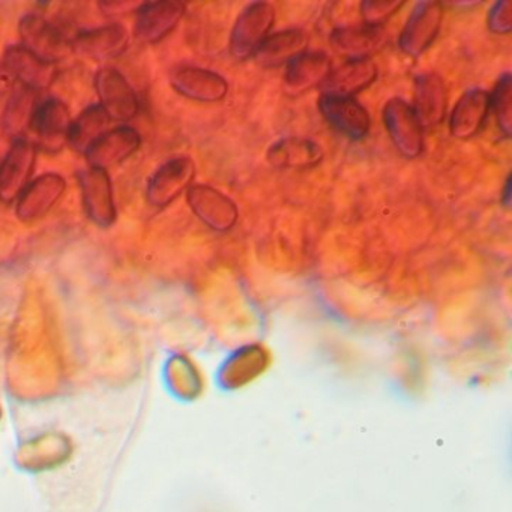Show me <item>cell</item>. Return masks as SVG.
Returning <instances> with one entry per match:
<instances>
[{
	"mask_svg": "<svg viewBox=\"0 0 512 512\" xmlns=\"http://www.w3.org/2000/svg\"><path fill=\"white\" fill-rule=\"evenodd\" d=\"M187 11V5L179 0L146 2L137 10V38L145 44H158L175 31Z\"/></svg>",
	"mask_w": 512,
	"mask_h": 512,
	"instance_id": "7",
	"label": "cell"
},
{
	"mask_svg": "<svg viewBox=\"0 0 512 512\" xmlns=\"http://www.w3.org/2000/svg\"><path fill=\"white\" fill-rule=\"evenodd\" d=\"M323 149L310 139L289 137L275 142L269 148L268 161L280 169H310L322 161Z\"/></svg>",
	"mask_w": 512,
	"mask_h": 512,
	"instance_id": "22",
	"label": "cell"
},
{
	"mask_svg": "<svg viewBox=\"0 0 512 512\" xmlns=\"http://www.w3.org/2000/svg\"><path fill=\"white\" fill-rule=\"evenodd\" d=\"M385 43L382 28L374 26H352L335 29L331 34V44L341 55L349 59H370Z\"/></svg>",
	"mask_w": 512,
	"mask_h": 512,
	"instance_id": "23",
	"label": "cell"
},
{
	"mask_svg": "<svg viewBox=\"0 0 512 512\" xmlns=\"http://www.w3.org/2000/svg\"><path fill=\"white\" fill-rule=\"evenodd\" d=\"M413 110L422 128H434L442 124L448 110V92L437 74H422L415 79Z\"/></svg>",
	"mask_w": 512,
	"mask_h": 512,
	"instance_id": "19",
	"label": "cell"
},
{
	"mask_svg": "<svg viewBox=\"0 0 512 512\" xmlns=\"http://www.w3.org/2000/svg\"><path fill=\"white\" fill-rule=\"evenodd\" d=\"M140 146H142V136L139 131L124 125L104 133L85 152V157L92 169L107 170L133 157Z\"/></svg>",
	"mask_w": 512,
	"mask_h": 512,
	"instance_id": "13",
	"label": "cell"
},
{
	"mask_svg": "<svg viewBox=\"0 0 512 512\" xmlns=\"http://www.w3.org/2000/svg\"><path fill=\"white\" fill-rule=\"evenodd\" d=\"M2 65L8 76L35 92L50 88L58 76L55 65L37 58L23 46L8 47Z\"/></svg>",
	"mask_w": 512,
	"mask_h": 512,
	"instance_id": "14",
	"label": "cell"
},
{
	"mask_svg": "<svg viewBox=\"0 0 512 512\" xmlns=\"http://www.w3.org/2000/svg\"><path fill=\"white\" fill-rule=\"evenodd\" d=\"M100 10L107 17H119L125 16V14L133 13L140 8L139 2H133V0H110V2H100Z\"/></svg>",
	"mask_w": 512,
	"mask_h": 512,
	"instance_id": "30",
	"label": "cell"
},
{
	"mask_svg": "<svg viewBox=\"0 0 512 512\" xmlns=\"http://www.w3.org/2000/svg\"><path fill=\"white\" fill-rule=\"evenodd\" d=\"M38 107V94L32 89L20 86L10 100L7 101L2 119H0V127L7 136L20 139L23 133L32 127L35 112Z\"/></svg>",
	"mask_w": 512,
	"mask_h": 512,
	"instance_id": "25",
	"label": "cell"
},
{
	"mask_svg": "<svg viewBox=\"0 0 512 512\" xmlns=\"http://www.w3.org/2000/svg\"><path fill=\"white\" fill-rule=\"evenodd\" d=\"M173 88L182 97L199 103H218L226 98L229 85L220 74L197 67L178 68L172 74Z\"/></svg>",
	"mask_w": 512,
	"mask_h": 512,
	"instance_id": "15",
	"label": "cell"
},
{
	"mask_svg": "<svg viewBox=\"0 0 512 512\" xmlns=\"http://www.w3.org/2000/svg\"><path fill=\"white\" fill-rule=\"evenodd\" d=\"M404 2L401 0H368L361 5V17L364 25L382 28L395 13L400 11Z\"/></svg>",
	"mask_w": 512,
	"mask_h": 512,
	"instance_id": "28",
	"label": "cell"
},
{
	"mask_svg": "<svg viewBox=\"0 0 512 512\" xmlns=\"http://www.w3.org/2000/svg\"><path fill=\"white\" fill-rule=\"evenodd\" d=\"M490 113V94L482 89L467 91L452 110L449 130L457 139L467 140L479 133Z\"/></svg>",
	"mask_w": 512,
	"mask_h": 512,
	"instance_id": "21",
	"label": "cell"
},
{
	"mask_svg": "<svg viewBox=\"0 0 512 512\" xmlns=\"http://www.w3.org/2000/svg\"><path fill=\"white\" fill-rule=\"evenodd\" d=\"M187 202L191 211L217 232H227L238 221V206L226 194L209 185L188 188Z\"/></svg>",
	"mask_w": 512,
	"mask_h": 512,
	"instance_id": "10",
	"label": "cell"
},
{
	"mask_svg": "<svg viewBox=\"0 0 512 512\" xmlns=\"http://www.w3.org/2000/svg\"><path fill=\"white\" fill-rule=\"evenodd\" d=\"M377 67L371 59H349L341 67L331 70L322 83L323 94L353 98V95L373 85Z\"/></svg>",
	"mask_w": 512,
	"mask_h": 512,
	"instance_id": "20",
	"label": "cell"
},
{
	"mask_svg": "<svg viewBox=\"0 0 512 512\" xmlns=\"http://www.w3.org/2000/svg\"><path fill=\"white\" fill-rule=\"evenodd\" d=\"M67 190V181L58 173H44L29 182L17 199V217L25 223H34L46 217Z\"/></svg>",
	"mask_w": 512,
	"mask_h": 512,
	"instance_id": "9",
	"label": "cell"
},
{
	"mask_svg": "<svg viewBox=\"0 0 512 512\" xmlns=\"http://www.w3.org/2000/svg\"><path fill=\"white\" fill-rule=\"evenodd\" d=\"M512 182L511 175L506 178L505 187H503L502 196H500V203H502L505 208H509L511 206V190H512Z\"/></svg>",
	"mask_w": 512,
	"mask_h": 512,
	"instance_id": "31",
	"label": "cell"
},
{
	"mask_svg": "<svg viewBox=\"0 0 512 512\" xmlns=\"http://www.w3.org/2000/svg\"><path fill=\"white\" fill-rule=\"evenodd\" d=\"M383 124L395 148L406 158H416L424 151V128L415 110L401 98H392L383 109Z\"/></svg>",
	"mask_w": 512,
	"mask_h": 512,
	"instance_id": "2",
	"label": "cell"
},
{
	"mask_svg": "<svg viewBox=\"0 0 512 512\" xmlns=\"http://www.w3.org/2000/svg\"><path fill=\"white\" fill-rule=\"evenodd\" d=\"M37 161V148L25 139H17L0 164V200L19 199L29 182Z\"/></svg>",
	"mask_w": 512,
	"mask_h": 512,
	"instance_id": "8",
	"label": "cell"
},
{
	"mask_svg": "<svg viewBox=\"0 0 512 512\" xmlns=\"http://www.w3.org/2000/svg\"><path fill=\"white\" fill-rule=\"evenodd\" d=\"M490 109L496 116L497 127L503 136L511 137L512 134V76L503 74L497 80L494 91L490 95Z\"/></svg>",
	"mask_w": 512,
	"mask_h": 512,
	"instance_id": "27",
	"label": "cell"
},
{
	"mask_svg": "<svg viewBox=\"0 0 512 512\" xmlns=\"http://www.w3.org/2000/svg\"><path fill=\"white\" fill-rule=\"evenodd\" d=\"M442 17L443 4L440 2H419L401 31L400 49L412 58L421 56L439 35Z\"/></svg>",
	"mask_w": 512,
	"mask_h": 512,
	"instance_id": "5",
	"label": "cell"
},
{
	"mask_svg": "<svg viewBox=\"0 0 512 512\" xmlns=\"http://www.w3.org/2000/svg\"><path fill=\"white\" fill-rule=\"evenodd\" d=\"M319 110L335 131L349 139L362 140L370 133V115L353 98L322 94Z\"/></svg>",
	"mask_w": 512,
	"mask_h": 512,
	"instance_id": "12",
	"label": "cell"
},
{
	"mask_svg": "<svg viewBox=\"0 0 512 512\" xmlns=\"http://www.w3.org/2000/svg\"><path fill=\"white\" fill-rule=\"evenodd\" d=\"M19 34L22 46L49 64L64 61L73 50L65 35L37 14H28L20 20Z\"/></svg>",
	"mask_w": 512,
	"mask_h": 512,
	"instance_id": "4",
	"label": "cell"
},
{
	"mask_svg": "<svg viewBox=\"0 0 512 512\" xmlns=\"http://www.w3.org/2000/svg\"><path fill=\"white\" fill-rule=\"evenodd\" d=\"M194 176L196 166L191 158H173L164 163L149 179L146 199L155 208H166L190 188Z\"/></svg>",
	"mask_w": 512,
	"mask_h": 512,
	"instance_id": "6",
	"label": "cell"
},
{
	"mask_svg": "<svg viewBox=\"0 0 512 512\" xmlns=\"http://www.w3.org/2000/svg\"><path fill=\"white\" fill-rule=\"evenodd\" d=\"M94 83L100 106L110 121L127 122L139 115V98L124 74L115 68H103L95 74Z\"/></svg>",
	"mask_w": 512,
	"mask_h": 512,
	"instance_id": "3",
	"label": "cell"
},
{
	"mask_svg": "<svg viewBox=\"0 0 512 512\" xmlns=\"http://www.w3.org/2000/svg\"><path fill=\"white\" fill-rule=\"evenodd\" d=\"M331 70V59L326 53L302 52L286 65L284 89L293 97L302 95L316 86H322Z\"/></svg>",
	"mask_w": 512,
	"mask_h": 512,
	"instance_id": "18",
	"label": "cell"
},
{
	"mask_svg": "<svg viewBox=\"0 0 512 512\" xmlns=\"http://www.w3.org/2000/svg\"><path fill=\"white\" fill-rule=\"evenodd\" d=\"M71 115L67 104L58 98H49L38 104L32 128L37 134L41 148L49 152H56L68 142V133L71 128Z\"/></svg>",
	"mask_w": 512,
	"mask_h": 512,
	"instance_id": "16",
	"label": "cell"
},
{
	"mask_svg": "<svg viewBox=\"0 0 512 512\" xmlns=\"http://www.w3.org/2000/svg\"><path fill=\"white\" fill-rule=\"evenodd\" d=\"M307 41V35L301 29L277 32L266 38L265 43L260 46L253 58L256 59L257 64L265 68L281 67L305 52Z\"/></svg>",
	"mask_w": 512,
	"mask_h": 512,
	"instance_id": "24",
	"label": "cell"
},
{
	"mask_svg": "<svg viewBox=\"0 0 512 512\" xmlns=\"http://www.w3.org/2000/svg\"><path fill=\"white\" fill-rule=\"evenodd\" d=\"M80 193L86 214L98 226H112L116 220L112 179L106 170L89 169L79 173Z\"/></svg>",
	"mask_w": 512,
	"mask_h": 512,
	"instance_id": "11",
	"label": "cell"
},
{
	"mask_svg": "<svg viewBox=\"0 0 512 512\" xmlns=\"http://www.w3.org/2000/svg\"><path fill=\"white\" fill-rule=\"evenodd\" d=\"M274 19V7L268 2H254L248 5L236 20L230 35V53L233 58H253L269 37Z\"/></svg>",
	"mask_w": 512,
	"mask_h": 512,
	"instance_id": "1",
	"label": "cell"
},
{
	"mask_svg": "<svg viewBox=\"0 0 512 512\" xmlns=\"http://www.w3.org/2000/svg\"><path fill=\"white\" fill-rule=\"evenodd\" d=\"M110 118L100 104L83 110L76 121L71 122L68 142L77 152H86L104 133H107Z\"/></svg>",
	"mask_w": 512,
	"mask_h": 512,
	"instance_id": "26",
	"label": "cell"
},
{
	"mask_svg": "<svg viewBox=\"0 0 512 512\" xmlns=\"http://www.w3.org/2000/svg\"><path fill=\"white\" fill-rule=\"evenodd\" d=\"M128 41H130V35L127 29L119 23H112V25L80 31L74 37L71 47L95 61H107V59L121 56L127 49Z\"/></svg>",
	"mask_w": 512,
	"mask_h": 512,
	"instance_id": "17",
	"label": "cell"
},
{
	"mask_svg": "<svg viewBox=\"0 0 512 512\" xmlns=\"http://www.w3.org/2000/svg\"><path fill=\"white\" fill-rule=\"evenodd\" d=\"M490 32L496 35H508L512 29V4L508 0H500L491 8L487 17Z\"/></svg>",
	"mask_w": 512,
	"mask_h": 512,
	"instance_id": "29",
	"label": "cell"
}]
</instances>
